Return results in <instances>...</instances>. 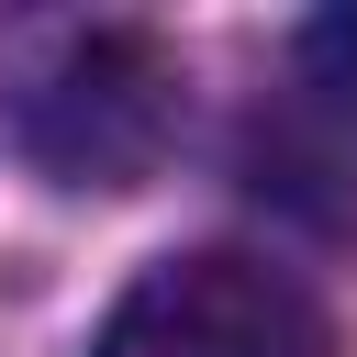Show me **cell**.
<instances>
[{"instance_id":"obj_1","label":"cell","mask_w":357,"mask_h":357,"mask_svg":"<svg viewBox=\"0 0 357 357\" xmlns=\"http://www.w3.org/2000/svg\"><path fill=\"white\" fill-rule=\"evenodd\" d=\"M89 357H335V335L290 268L201 245V257H156L112 301Z\"/></svg>"},{"instance_id":"obj_3","label":"cell","mask_w":357,"mask_h":357,"mask_svg":"<svg viewBox=\"0 0 357 357\" xmlns=\"http://www.w3.org/2000/svg\"><path fill=\"white\" fill-rule=\"evenodd\" d=\"M301 78L357 123V0H346V11H324V22H301Z\"/></svg>"},{"instance_id":"obj_2","label":"cell","mask_w":357,"mask_h":357,"mask_svg":"<svg viewBox=\"0 0 357 357\" xmlns=\"http://www.w3.org/2000/svg\"><path fill=\"white\" fill-rule=\"evenodd\" d=\"M178 134V67L145 33H89L22 112V145L67 190H134Z\"/></svg>"}]
</instances>
